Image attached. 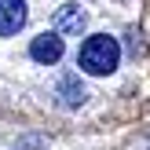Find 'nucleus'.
Instances as JSON below:
<instances>
[{
  "instance_id": "obj_5",
  "label": "nucleus",
  "mask_w": 150,
  "mask_h": 150,
  "mask_svg": "<svg viewBox=\"0 0 150 150\" xmlns=\"http://www.w3.org/2000/svg\"><path fill=\"white\" fill-rule=\"evenodd\" d=\"M84 99H88V88L81 84L73 73H66V77L59 81V103L73 110V106H84Z\"/></svg>"
},
{
  "instance_id": "obj_1",
  "label": "nucleus",
  "mask_w": 150,
  "mask_h": 150,
  "mask_svg": "<svg viewBox=\"0 0 150 150\" xmlns=\"http://www.w3.org/2000/svg\"><path fill=\"white\" fill-rule=\"evenodd\" d=\"M117 62H121V44H117V37H106V33L88 37V40L81 44V51H77V66L84 73H92V77L114 73Z\"/></svg>"
},
{
  "instance_id": "obj_4",
  "label": "nucleus",
  "mask_w": 150,
  "mask_h": 150,
  "mask_svg": "<svg viewBox=\"0 0 150 150\" xmlns=\"http://www.w3.org/2000/svg\"><path fill=\"white\" fill-rule=\"evenodd\" d=\"M26 18H29L26 0H0V37H15L26 26Z\"/></svg>"
},
{
  "instance_id": "obj_3",
  "label": "nucleus",
  "mask_w": 150,
  "mask_h": 150,
  "mask_svg": "<svg viewBox=\"0 0 150 150\" xmlns=\"http://www.w3.org/2000/svg\"><path fill=\"white\" fill-rule=\"evenodd\" d=\"M84 29H88V11H84L81 4L70 0V4H62V7L55 11V33H62V37H81Z\"/></svg>"
},
{
  "instance_id": "obj_2",
  "label": "nucleus",
  "mask_w": 150,
  "mask_h": 150,
  "mask_svg": "<svg viewBox=\"0 0 150 150\" xmlns=\"http://www.w3.org/2000/svg\"><path fill=\"white\" fill-rule=\"evenodd\" d=\"M62 33H40V37H33L29 40V59L33 62H40V66H55L59 59H62Z\"/></svg>"
}]
</instances>
